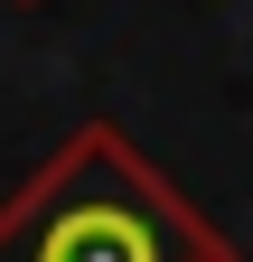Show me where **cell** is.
Here are the masks:
<instances>
[{
	"label": "cell",
	"instance_id": "1",
	"mask_svg": "<svg viewBox=\"0 0 253 262\" xmlns=\"http://www.w3.org/2000/svg\"><path fill=\"white\" fill-rule=\"evenodd\" d=\"M0 262H244V253L113 122H85L0 206Z\"/></svg>",
	"mask_w": 253,
	"mask_h": 262
},
{
	"label": "cell",
	"instance_id": "2",
	"mask_svg": "<svg viewBox=\"0 0 253 262\" xmlns=\"http://www.w3.org/2000/svg\"><path fill=\"white\" fill-rule=\"evenodd\" d=\"M19 10H38V0H19Z\"/></svg>",
	"mask_w": 253,
	"mask_h": 262
}]
</instances>
